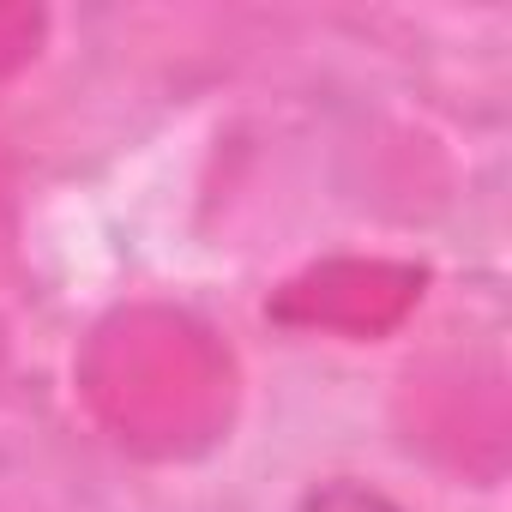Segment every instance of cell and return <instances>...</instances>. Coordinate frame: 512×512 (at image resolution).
<instances>
[{"label":"cell","instance_id":"1","mask_svg":"<svg viewBox=\"0 0 512 512\" xmlns=\"http://www.w3.org/2000/svg\"><path fill=\"white\" fill-rule=\"evenodd\" d=\"M314 512H392L386 500H374V494H356V488H338V494H326V500H314Z\"/></svg>","mask_w":512,"mask_h":512}]
</instances>
